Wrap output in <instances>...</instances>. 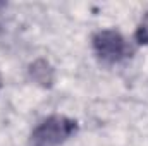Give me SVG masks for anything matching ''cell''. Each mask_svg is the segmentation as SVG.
Wrapping results in <instances>:
<instances>
[{
	"label": "cell",
	"instance_id": "7a4b0ae2",
	"mask_svg": "<svg viewBox=\"0 0 148 146\" xmlns=\"http://www.w3.org/2000/svg\"><path fill=\"white\" fill-rule=\"evenodd\" d=\"M91 45L100 60L107 64H117L131 57L133 48L129 41L115 29H100L91 38Z\"/></svg>",
	"mask_w": 148,
	"mask_h": 146
},
{
	"label": "cell",
	"instance_id": "5b68a950",
	"mask_svg": "<svg viewBox=\"0 0 148 146\" xmlns=\"http://www.w3.org/2000/svg\"><path fill=\"white\" fill-rule=\"evenodd\" d=\"M2 86H3V79H2V74H0V89H2Z\"/></svg>",
	"mask_w": 148,
	"mask_h": 146
},
{
	"label": "cell",
	"instance_id": "6da1fadb",
	"mask_svg": "<svg viewBox=\"0 0 148 146\" xmlns=\"http://www.w3.org/2000/svg\"><path fill=\"white\" fill-rule=\"evenodd\" d=\"M79 131L77 120L66 115H50L43 119L29 136L31 146H60Z\"/></svg>",
	"mask_w": 148,
	"mask_h": 146
},
{
	"label": "cell",
	"instance_id": "277c9868",
	"mask_svg": "<svg viewBox=\"0 0 148 146\" xmlns=\"http://www.w3.org/2000/svg\"><path fill=\"white\" fill-rule=\"evenodd\" d=\"M134 38L140 45H148V14L145 16V19L141 21V24L136 28Z\"/></svg>",
	"mask_w": 148,
	"mask_h": 146
},
{
	"label": "cell",
	"instance_id": "3957f363",
	"mask_svg": "<svg viewBox=\"0 0 148 146\" xmlns=\"http://www.w3.org/2000/svg\"><path fill=\"white\" fill-rule=\"evenodd\" d=\"M29 79L43 89H50L55 84V69L47 59H36L28 65Z\"/></svg>",
	"mask_w": 148,
	"mask_h": 146
}]
</instances>
